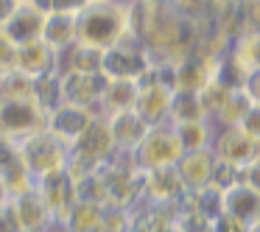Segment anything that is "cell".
<instances>
[{
    "mask_svg": "<svg viewBox=\"0 0 260 232\" xmlns=\"http://www.w3.org/2000/svg\"><path fill=\"white\" fill-rule=\"evenodd\" d=\"M252 232H260V221H257V224H254V226H252Z\"/></svg>",
    "mask_w": 260,
    "mask_h": 232,
    "instance_id": "836d02e7",
    "label": "cell"
},
{
    "mask_svg": "<svg viewBox=\"0 0 260 232\" xmlns=\"http://www.w3.org/2000/svg\"><path fill=\"white\" fill-rule=\"evenodd\" d=\"M137 92H140V81L107 79V87H104V98H101V115H115V112L135 109Z\"/></svg>",
    "mask_w": 260,
    "mask_h": 232,
    "instance_id": "d6986e66",
    "label": "cell"
},
{
    "mask_svg": "<svg viewBox=\"0 0 260 232\" xmlns=\"http://www.w3.org/2000/svg\"><path fill=\"white\" fill-rule=\"evenodd\" d=\"M48 109L40 104L37 92L25 95H0V137L20 143L23 137L45 129Z\"/></svg>",
    "mask_w": 260,
    "mask_h": 232,
    "instance_id": "7a4b0ae2",
    "label": "cell"
},
{
    "mask_svg": "<svg viewBox=\"0 0 260 232\" xmlns=\"http://www.w3.org/2000/svg\"><path fill=\"white\" fill-rule=\"evenodd\" d=\"M0 232H20V224H17V215H14L12 204H3L0 207Z\"/></svg>",
    "mask_w": 260,
    "mask_h": 232,
    "instance_id": "484cf974",
    "label": "cell"
},
{
    "mask_svg": "<svg viewBox=\"0 0 260 232\" xmlns=\"http://www.w3.org/2000/svg\"><path fill=\"white\" fill-rule=\"evenodd\" d=\"M104 213H107V204L79 198L76 207L56 224V232H101Z\"/></svg>",
    "mask_w": 260,
    "mask_h": 232,
    "instance_id": "ac0fdd59",
    "label": "cell"
},
{
    "mask_svg": "<svg viewBox=\"0 0 260 232\" xmlns=\"http://www.w3.org/2000/svg\"><path fill=\"white\" fill-rule=\"evenodd\" d=\"M241 179L246 182V185H252L254 190H260V157H254L252 162L241 171Z\"/></svg>",
    "mask_w": 260,
    "mask_h": 232,
    "instance_id": "83f0119b",
    "label": "cell"
},
{
    "mask_svg": "<svg viewBox=\"0 0 260 232\" xmlns=\"http://www.w3.org/2000/svg\"><path fill=\"white\" fill-rule=\"evenodd\" d=\"M199 120H210L204 107H202V101H199V92L174 90L171 109H168V123L182 126V123H199Z\"/></svg>",
    "mask_w": 260,
    "mask_h": 232,
    "instance_id": "44dd1931",
    "label": "cell"
},
{
    "mask_svg": "<svg viewBox=\"0 0 260 232\" xmlns=\"http://www.w3.org/2000/svg\"><path fill=\"white\" fill-rule=\"evenodd\" d=\"M45 17H48V9L42 6V3H17L12 20L6 23L3 31H6L17 45H25V42L42 40Z\"/></svg>",
    "mask_w": 260,
    "mask_h": 232,
    "instance_id": "9a60e30c",
    "label": "cell"
},
{
    "mask_svg": "<svg viewBox=\"0 0 260 232\" xmlns=\"http://www.w3.org/2000/svg\"><path fill=\"white\" fill-rule=\"evenodd\" d=\"M9 198H12V193H9V187H6V182L0 179V207H3V204L9 202Z\"/></svg>",
    "mask_w": 260,
    "mask_h": 232,
    "instance_id": "4dcf8cb0",
    "label": "cell"
},
{
    "mask_svg": "<svg viewBox=\"0 0 260 232\" xmlns=\"http://www.w3.org/2000/svg\"><path fill=\"white\" fill-rule=\"evenodd\" d=\"M109 120V131H112V140H115V148L123 154H132L137 146L143 143L146 131L151 126L137 115V109H126V112H115V115H107Z\"/></svg>",
    "mask_w": 260,
    "mask_h": 232,
    "instance_id": "2e32d148",
    "label": "cell"
},
{
    "mask_svg": "<svg viewBox=\"0 0 260 232\" xmlns=\"http://www.w3.org/2000/svg\"><path fill=\"white\" fill-rule=\"evenodd\" d=\"M9 73H17V42L0 28V79Z\"/></svg>",
    "mask_w": 260,
    "mask_h": 232,
    "instance_id": "cb8c5ba5",
    "label": "cell"
},
{
    "mask_svg": "<svg viewBox=\"0 0 260 232\" xmlns=\"http://www.w3.org/2000/svg\"><path fill=\"white\" fill-rule=\"evenodd\" d=\"M14 215H17L20 232H56V221H53L51 210L45 207V202L40 198V193L31 187L25 193L9 198Z\"/></svg>",
    "mask_w": 260,
    "mask_h": 232,
    "instance_id": "7c38bea8",
    "label": "cell"
},
{
    "mask_svg": "<svg viewBox=\"0 0 260 232\" xmlns=\"http://www.w3.org/2000/svg\"><path fill=\"white\" fill-rule=\"evenodd\" d=\"M104 87H107L104 73H59L62 104H76V107L101 112Z\"/></svg>",
    "mask_w": 260,
    "mask_h": 232,
    "instance_id": "30bf717a",
    "label": "cell"
},
{
    "mask_svg": "<svg viewBox=\"0 0 260 232\" xmlns=\"http://www.w3.org/2000/svg\"><path fill=\"white\" fill-rule=\"evenodd\" d=\"M221 215H230L246 226H254L260 221V190H254L243 179L230 185L221 193Z\"/></svg>",
    "mask_w": 260,
    "mask_h": 232,
    "instance_id": "4fadbf2b",
    "label": "cell"
},
{
    "mask_svg": "<svg viewBox=\"0 0 260 232\" xmlns=\"http://www.w3.org/2000/svg\"><path fill=\"white\" fill-rule=\"evenodd\" d=\"M185 157L182 140L176 135L174 123H157L146 131L143 143L132 151V159L140 171H154V168H176L179 159Z\"/></svg>",
    "mask_w": 260,
    "mask_h": 232,
    "instance_id": "277c9868",
    "label": "cell"
},
{
    "mask_svg": "<svg viewBox=\"0 0 260 232\" xmlns=\"http://www.w3.org/2000/svg\"><path fill=\"white\" fill-rule=\"evenodd\" d=\"M79 42L109 51L126 37H132V3L126 0H87L76 14Z\"/></svg>",
    "mask_w": 260,
    "mask_h": 232,
    "instance_id": "6da1fadb",
    "label": "cell"
},
{
    "mask_svg": "<svg viewBox=\"0 0 260 232\" xmlns=\"http://www.w3.org/2000/svg\"><path fill=\"white\" fill-rule=\"evenodd\" d=\"M226 53H230V59L238 64V70H241L243 76L260 70V31L232 40V48Z\"/></svg>",
    "mask_w": 260,
    "mask_h": 232,
    "instance_id": "7402d4cb",
    "label": "cell"
},
{
    "mask_svg": "<svg viewBox=\"0 0 260 232\" xmlns=\"http://www.w3.org/2000/svg\"><path fill=\"white\" fill-rule=\"evenodd\" d=\"M213 168H215L213 148H210V151H190L179 159L176 171H179L182 182H185V187H187V196L213 185Z\"/></svg>",
    "mask_w": 260,
    "mask_h": 232,
    "instance_id": "e0dca14e",
    "label": "cell"
},
{
    "mask_svg": "<svg viewBox=\"0 0 260 232\" xmlns=\"http://www.w3.org/2000/svg\"><path fill=\"white\" fill-rule=\"evenodd\" d=\"M56 56L59 53L45 40H34V42H25V45H17V73H23L31 81H40L45 76L56 73Z\"/></svg>",
    "mask_w": 260,
    "mask_h": 232,
    "instance_id": "5bb4252c",
    "label": "cell"
},
{
    "mask_svg": "<svg viewBox=\"0 0 260 232\" xmlns=\"http://www.w3.org/2000/svg\"><path fill=\"white\" fill-rule=\"evenodd\" d=\"M48 12H68V14H79L87 6V0H40Z\"/></svg>",
    "mask_w": 260,
    "mask_h": 232,
    "instance_id": "d4e9b609",
    "label": "cell"
},
{
    "mask_svg": "<svg viewBox=\"0 0 260 232\" xmlns=\"http://www.w3.org/2000/svg\"><path fill=\"white\" fill-rule=\"evenodd\" d=\"M171 98H174V87L157 81L154 76H146V79L140 81V92H137L135 109H137V115H140L148 126L168 123Z\"/></svg>",
    "mask_w": 260,
    "mask_h": 232,
    "instance_id": "8fae6325",
    "label": "cell"
},
{
    "mask_svg": "<svg viewBox=\"0 0 260 232\" xmlns=\"http://www.w3.org/2000/svg\"><path fill=\"white\" fill-rule=\"evenodd\" d=\"M151 70V53L137 37H126L115 48L104 51V70L107 79H129L143 81Z\"/></svg>",
    "mask_w": 260,
    "mask_h": 232,
    "instance_id": "5b68a950",
    "label": "cell"
},
{
    "mask_svg": "<svg viewBox=\"0 0 260 232\" xmlns=\"http://www.w3.org/2000/svg\"><path fill=\"white\" fill-rule=\"evenodd\" d=\"M34 190L40 193V198L45 202V207L51 210L56 224L76 207V202H79V182H76V176L70 174L68 168L53 171V174H48V176H40V179L34 182Z\"/></svg>",
    "mask_w": 260,
    "mask_h": 232,
    "instance_id": "8992f818",
    "label": "cell"
},
{
    "mask_svg": "<svg viewBox=\"0 0 260 232\" xmlns=\"http://www.w3.org/2000/svg\"><path fill=\"white\" fill-rule=\"evenodd\" d=\"M42 40H45L56 53H62L64 48H70L73 42H79V34H76V14L48 12L45 28H42Z\"/></svg>",
    "mask_w": 260,
    "mask_h": 232,
    "instance_id": "ffe728a7",
    "label": "cell"
},
{
    "mask_svg": "<svg viewBox=\"0 0 260 232\" xmlns=\"http://www.w3.org/2000/svg\"><path fill=\"white\" fill-rule=\"evenodd\" d=\"M213 154L243 171L254 157H260V143L252 135H246L241 126H218L213 137Z\"/></svg>",
    "mask_w": 260,
    "mask_h": 232,
    "instance_id": "ba28073f",
    "label": "cell"
},
{
    "mask_svg": "<svg viewBox=\"0 0 260 232\" xmlns=\"http://www.w3.org/2000/svg\"><path fill=\"white\" fill-rule=\"evenodd\" d=\"M215 232H252V226L241 224L238 218H230V215H218L215 218Z\"/></svg>",
    "mask_w": 260,
    "mask_h": 232,
    "instance_id": "4316f807",
    "label": "cell"
},
{
    "mask_svg": "<svg viewBox=\"0 0 260 232\" xmlns=\"http://www.w3.org/2000/svg\"><path fill=\"white\" fill-rule=\"evenodd\" d=\"M143 198L157 207H182L187 198V187L176 168L143 171Z\"/></svg>",
    "mask_w": 260,
    "mask_h": 232,
    "instance_id": "9c48e42d",
    "label": "cell"
},
{
    "mask_svg": "<svg viewBox=\"0 0 260 232\" xmlns=\"http://www.w3.org/2000/svg\"><path fill=\"white\" fill-rule=\"evenodd\" d=\"M14 9H17V0H0V28H6V23L14 14Z\"/></svg>",
    "mask_w": 260,
    "mask_h": 232,
    "instance_id": "f546056e",
    "label": "cell"
},
{
    "mask_svg": "<svg viewBox=\"0 0 260 232\" xmlns=\"http://www.w3.org/2000/svg\"><path fill=\"white\" fill-rule=\"evenodd\" d=\"M17 3H40V0H17Z\"/></svg>",
    "mask_w": 260,
    "mask_h": 232,
    "instance_id": "d6a6232c",
    "label": "cell"
},
{
    "mask_svg": "<svg viewBox=\"0 0 260 232\" xmlns=\"http://www.w3.org/2000/svg\"><path fill=\"white\" fill-rule=\"evenodd\" d=\"M17 154L37 182L40 176H48V174H53V171L68 168L70 146H64V143L59 140V137H53L48 129H40V131H34V135L23 137V140L17 143Z\"/></svg>",
    "mask_w": 260,
    "mask_h": 232,
    "instance_id": "3957f363",
    "label": "cell"
},
{
    "mask_svg": "<svg viewBox=\"0 0 260 232\" xmlns=\"http://www.w3.org/2000/svg\"><path fill=\"white\" fill-rule=\"evenodd\" d=\"M243 90H246L249 98H252V101L260 107V70H254V73L246 76V81H243Z\"/></svg>",
    "mask_w": 260,
    "mask_h": 232,
    "instance_id": "f1b7e54d",
    "label": "cell"
},
{
    "mask_svg": "<svg viewBox=\"0 0 260 232\" xmlns=\"http://www.w3.org/2000/svg\"><path fill=\"white\" fill-rule=\"evenodd\" d=\"M176 135H179V140H182L185 154H190V151H210V148H213L215 129L210 126V120H199V123L176 126Z\"/></svg>",
    "mask_w": 260,
    "mask_h": 232,
    "instance_id": "603a6c76",
    "label": "cell"
},
{
    "mask_svg": "<svg viewBox=\"0 0 260 232\" xmlns=\"http://www.w3.org/2000/svg\"><path fill=\"white\" fill-rule=\"evenodd\" d=\"M132 6H151V3H162V0H126Z\"/></svg>",
    "mask_w": 260,
    "mask_h": 232,
    "instance_id": "1f68e13d",
    "label": "cell"
},
{
    "mask_svg": "<svg viewBox=\"0 0 260 232\" xmlns=\"http://www.w3.org/2000/svg\"><path fill=\"white\" fill-rule=\"evenodd\" d=\"M101 112H92V109H84V107H76V104H59L48 112L45 118V129L51 131L53 137L64 143V146L73 148L76 143L84 137V131L92 126V120L98 118Z\"/></svg>",
    "mask_w": 260,
    "mask_h": 232,
    "instance_id": "52a82bcc",
    "label": "cell"
}]
</instances>
